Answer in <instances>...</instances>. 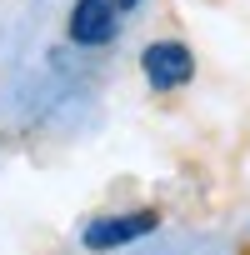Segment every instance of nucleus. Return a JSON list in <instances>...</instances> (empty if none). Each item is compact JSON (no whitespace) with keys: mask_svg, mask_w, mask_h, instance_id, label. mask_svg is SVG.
Here are the masks:
<instances>
[{"mask_svg":"<svg viewBox=\"0 0 250 255\" xmlns=\"http://www.w3.org/2000/svg\"><path fill=\"white\" fill-rule=\"evenodd\" d=\"M140 70H145V85H150V90L170 95V90L190 85V75H195V55H190L180 40H150L145 55H140Z\"/></svg>","mask_w":250,"mask_h":255,"instance_id":"obj_1","label":"nucleus"},{"mask_svg":"<svg viewBox=\"0 0 250 255\" xmlns=\"http://www.w3.org/2000/svg\"><path fill=\"white\" fill-rule=\"evenodd\" d=\"M65 35L80 45V50H100L120 35V10L115 0H75L70 5V20H65Z\"/></svg>","mask_w":250,"mask_h":255,"instance_id":"obj_2","label":"nucleus"},{"mask_svg":"<svg viewBox=\"0 0 250 255\" xmlns=\"http://www.w3.org/2000/svg\"><path fill=\"white\" fill-rule=\"evenodd\" d=\"M155 225H160V215H155V210H125V215H100V220H90V225L80 230V245H85V250H115V245H130V240L150 235Z\"/></svg>","mask_w":250,"mask_h":255,"instance_id":"obj_3","label":"nucleus"},{"mask_svg":"<svg viewBox=\"0 0 250 255\" xmlns=\"http://www.w3.org/2000/svg\"><path fill=\"white\" fill-rule=\"evenodd\" d=\"M135 5H140V0H115V10H120V15H130Z\"/></svg>","mask_w":250,"mask_h":255,"instance_id":"obj_4","label":"nucleus"}]
</instances>
